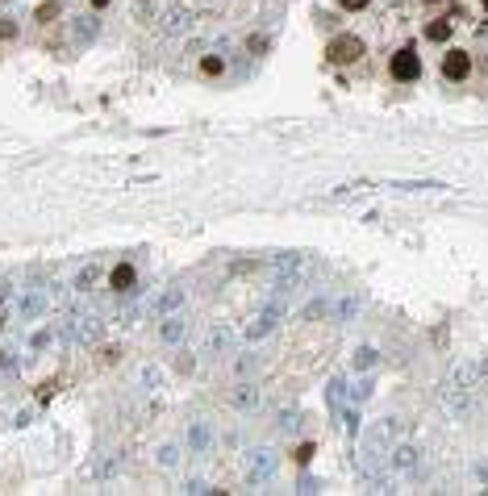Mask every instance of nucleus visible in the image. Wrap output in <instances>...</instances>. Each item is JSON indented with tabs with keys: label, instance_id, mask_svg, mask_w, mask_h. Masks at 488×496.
Here are the masks:
<instances>
[{
	"label": "nucleus",
	"instance_id": "nucleus-1",
	"mask_svg": "<svg viewBox=\"0 0 488 496\" xmlns=\"http://www.w3.org/2000/svg\"><path fill=\"white\" fill-rule=\"evenodd\" d=\"M439 405L451 421H463L472 409H476V388H459V383H443V392H439Z\"/></svg>",
	"mask_w": 488,
	"mask_h": 496
},
{
	"label": "nucleus",
	"instance_id": "nucleus-2",
	"mask_svg": "<svg viewBox=\"0 0 488 496\" xmlns=\"http://www.w3.org/2000/svg\"><path fill=\"white\" fill-rule=\"evenodd\" d=\"M309 259L305 255H297L292 263H284V267H276V296H292V292H301V284L309 280Z\"/></svg>",
	"mask_w": 488,
	"mask_h": 496
},
{
	"label": "nucleus",
	"instance_id": "nucleus-3",
	"mask_svg": "<svg viewBox=\"0 0 488 496\" xmlns=\"http://www.w3.org/2000/svg\"><path fill=\"white\" fill-rule=\"evenodd\" d=\"M184 305H188V292L180 288V284H172V288H163V292H154L146 305H142V313L146 317H167V313H184Z\"/></svg>",
	"mask_w": 488,
	"mask_h": 496
},
{
	"label": "nucleus",
	"instance_id": "nucleus-4",
	"mask_svg": "<svg viewBox=\"0 0 488 496\" xmlns=\"http://www.w3.org/2000/svg\"><path fill=\"white\" fill-rule=\"evenodd\" d=\"M280 317H284V296H271V305H267V309H259V313L251 317V325H246V342L267 338L271 329L280 325Z\"/></svg>",
	"mask_w": 488,
	"mask_h": 496
},
{
	"label": "nucleus",
	"instance_id": "nucleus-5",
	"mask_svg": "<svg viewBox=\"0 0 488 496\" xmlns=\"http://www.w3.org/2000/svg\"><path fill=\"white\" fill-rule=\"evenodd\" d=\"M276 467H280L276 451H271V447H255L246 455V484H267L271 475H276Z\"/></svg>",
	"mask_w": 488,
	"mask_h": 496
},
{
	"label": "nucleus",
	"instance_id": "nucleus-6",
	"mask_svg": "<svg viewBox=\"0 0 488 496\" xmlns=\"http://www.w3.org/2000/svg\"><path fill=\"white\" fill-rule=\"evenodd\" d=\"M388 75H393L397 84H413V80L421 75V59H417V50H413V46H401V50L393 54Z\"/></svg>",
	"mask_w": 488,
	"mask_h": 496
},
{
	"label": "nucleus",
	"instance_id": "nucleus-7",
	"mask_svg": "<svg viewBox=\"0 0 488 496\" xmlns=\"http://www.w3.org/2000/svg\"><path fill=\"white\" fill-rule=\"evenodd\" d=\"M159 34H163V38H184V34H192V13H188L184 5L163 9V17H159Z\"/></svg>",
	"mask_w": 488,
	"mask_h": 496
},
{
	"label": "nucleus",
	"instance_id": "nucleus-8",
	"mask_svg": "<svg viewBox=\"0 0 488 496\" xmlns=\"http://www.w3.org/2000/svg\"><path fill=\"white\" fill-rule=\"evenodd\" d=\"M325 59H330V63H355V59H363V42L355 38V34H338L330 46H325Z\"/></svg>",
	"mask_w": 488,
	"mask_h": 496
},
{
	"label": "nucleus",
	"instance_id": "nucleus-9",
	"mask_svg": "<svg viewBox=\"0 0 488 496\" xmlns=\"http://www.w3.org/2000/svg\"><path fill=\"white\" fill-rule=\"evenodd\" d=\"M100 334H104V321H100L96 313H75V317H71V338H75L80 346L100 342Z\"/></svg>",
	"mask_w": 488,
	"mask_h": 496
},
{
	"label": "nucleus",
	"instance_id": "nucleus-10",
	"mask_svg": "<svg viewBox=\"0 0 488 496\" xmlns=\"http://www.w3.org/2000/svg\"><path fill=\"white\" fill-rule=\"evenodd\" d=\"M50 300H54V296H50V284H34V288H25V296H21V309H17V313H21L25 321H38V317L50 309Z\"/></svg>",
	"mask_w": 488,
	"mask_h": 496
},
{
	"label": "nucleus",
	"instance_id": "nucleus-11",
	"mask_svg": "<svg viewBox=\"0 0 488 496\" xmlns=\"http://www.w3.org/2000/svg\"><path fill=\"white\" fill-rule=\"evenodd\" d=\"M205 351H209V355H230V351H234V329L222 325V321H213L209 334H205Z\"/></svg>",
	"mask_w": 488,
	"mask_h": 496
},
{
	"label": "nucleus",
	"instance_id": "nucleus-12",
	"mask_svg": "<svg viewBox=\"0 0 488 496\" xmlns=\"http://www.w3.org/2000/svg\"><path fill=\"white\" fill-rule=\"evenodd\" d=\"M159 338L167 342V346H180L188 338V321L184 313H167V317H159Z\"/></svg>",
	"mask_w": 488,
	"mask_h": 496
},
{
	"label": "nucleus",
	"instance_id": "nucleus-13",
	"mask_svg": "<svg viewBox=\"0 0 488 496\" xmlns=\"http://www.w3.org/2000/svg\"><path fill=\"white\" fill-rule=\"evenodd\" d=\"M188 451H192V455H209V451H213V429H209L205 417H196V421L188 425Z\"/></svg>",
	"mask_w": 488,
	"mask_h": 496
},
{
	"label": "nucleus",
	"instance_id": "nucleus-14",
	"mask_svg": "<svg viewBox=\"0 0 488 496\" xmlns=\"http://www.w3.org/2000/svg\"><path fill=\"white\" fill-rule=\"evenodd\" d=\"M467 71H472V54L467 50H447L443 54V75L447 80H467Z\"/></svg>",
	"mask_w": 488,
	"mask_h": 496
},
{
	"label": "nucleus",
	"instance_id": "nucleus-15",
	"mask_svg": "<svg viewBox=\"0 0 488 496\" xmlns=\"http://www.w3.org/2000/svg\"><path fill=\"white\" fill-rule=\"evenodd\" d=\"M388 463H393L397 471H405V475H409V471H417V463H421V451H417L413 442H397V447H393V455H388Z\"/></svg>",
	"mask_w": 488,
	"mask_h": 496
},
{
	"label": "nucleus",
	"instance_id": "nucleus-16",
	"mask_svg": "<svg viewBox=\"0 0 488 496\" xmlns=\"http://www.w3.org/2000/svg\"><path fill=\"white\" fill-rule=\"evenodd\" d=\"M230 405L238 409V413H251L255 405H259V383H251V379H242L238 388H234V397H230Z\"/></svg>",
	"mask_w": 488,
	"mask_h": 496
},
{
	"label": "nucleus",
	"instance_id": "nucleus-17",
	"mask_svg": "<svg viewBox=\"0 0 488 496\" xmlns=\"http://www.w3.org/2000/svg\"><path fill=\"white\" fill-rule=\"evenodd\" d=\"M134 280H138V271H134L130 263H117L113 271H108V288H113V292H130Z\"/></svg>",
	"mask_w": 488,
	"mask_h": 496
},
{
	"label": "nucleus",
	"instance_id": "nucleus-18",
	"mask_svg": "<svg viewBox=\"0 0 488 496\" xmlns=\"http://www.w3.org/2000/svg\"><path fill=\"white\" fill-rule=\"evenodd\" d=\"M476 379H480L476 363H455V367H451V375H447L443 383H459V388H476Z\"/></svg>",
	"mask_w": 488,
	"mask_h": 496
},
{
	"label": "nucleus",
	"instance_id": "nucleus-19",
	"mask_svg": "<svg viewBox=\"0 0 488 496\" xmlns=\"http://www.w3.org/2000/svg\"><path fill=\"white\" fill-rule=\"evenodd\" d=\"M393 188H401V192H447L451 184H443V180H397Z\"/></svg>",
	"mask_w": 488,
	"mask_h": 496
},
{
	"label": "nucleus",
	"instance_id": "nucleus-20",
	"mask_svg": "<svg viewBox=\"0 0 488 496\" xmlns=\"http://www.w3.org/2000/svg\"><path fill=\"white\" fill-rule=\"evenodd\" d=\"M96 280H100V263L92 259V263H84V267L75 271V292H92Z\"/></svg>",
	"mask_w": 488,
	"mask_h": 496
},
{
	"label": "nucleus",
	"instance_id": "nucleus-21",
	"mask_svg": "<svg viewBox=\"0 0 488 496\" xmlns=\"http://www.w3.org/2000/svg\"><path fill=\"white\" fill-rule=\"evenodd\" d=\"M375 363H380V351H375V346H359V351H355V359H351V367H355V371H371Z\"/></svg>",
	"mask_w": 488,
	"mask_h": 496
},
{
	"label": "nucleus",
	"instance_id": "nucleus-22",
	"mask_svg": "<svg viewBox=\"0 0 488 496\" xmlns=\"http://www.w3.org/2000/svg\"><path fill=\"white\" fill-rule=\"evenodd\" d=\"M138 383H142L146 392H159V388H163V371H159L154 363H146V367L138 371Z\"/></svg>",
	"mask_w": 488,
	"mask_h": 496
},
{
	"label": "nucleus",
	"instance_id": "nucleus-23",
	"mask_svg": "<svg viewBox=\"0 0 488 496\" xmlns=\"http://www.w3.org/2000/svg\"><path fill=\"white\" fill-rule=\"evenodd\" d=\"M96 29H100V21H96V17H80V21H75V42H92V38H96Z\"/></svg>",
	"mask_w": 488,
	"mask_h": 496
},
{
	"label": "nucleus",
	"instance_id": "nucleus-24",
	"mask_svg": "<svg viewBox=\"0 0 488 496\" xmlns=\"http://www.w3.org/2000/svg\"><path fill=\"white\" fill-rule=\"evenodd\" d=\"M355 313H359V296H342V300L334 305V317H338V321H355Z\"/></svg>",
	"mask_w": 488,
	"mask_h": 496
},
{
	"label": "nucleus",
	"instance_id": "nucleus-25",
	"mask_svg": "<svg viewBox=\"0 0 488 496\" xmlns=\"http://www.w3.org/2000/svg\"><path fill=\"white\" fill-rule=\"evenodd\" d=\"M426 38H430V42H447V38H451V21H447V17L430 21V25H426Z\"/></svg>",
	"mask_w": 488,
	"mask_h": 496
},
{
	"label": "nucleus",
	"instance_id": "nucleus-26",
	"mask_svg": "<svg viewBox=\"0 0 488 496\" xmlns=\"http://www.w3.org/2000/svg\"><path fill=\"white\" fill-rule=\"evenodd\" d=\"M180 463V447L176 442H163L159 447V467H176Z\"/></svg>",
	"mask_w": 488,
	"mask_h": 496
},
{
	"label": "nucleus",
	"instance_id": "nucleus-27",
	"mask_svg": "<svg viewBox=\"0 0 488 496\" xmlns=\"http://www.w3.org/2000/svg\"><path fill=\"white\" fill-rule=\"evenodd\" d=\"M359 192H367V184H363V180H355V184H342V188H334V192H330V200H351V196H359Z\"/></svg>",
	"mask_w": 488,
	"mask_h": 496
},
{
	"label": "nucleus",
	"instance_id": "nucleus-28",
	"mask_svg": "<svg viewBox=\"0 0 488 496\" xmlns=\"http://www.w3.org/2000/svg\"><path fill=\"white\" fill-rule=\"evenodd\" d=\"M280 429H284V434H297V429H301V409H284V413H280Z\"/></svg>",
	"mask_w": 488,
	"mask_h": 496
},
{
	"label": "nucleus",
	"instance_id": "nucleus-29",
	"mask_svg": "<svg viewBox=\"0 0 488 496\" xmlns=\"http://www.w3.org/2000/svg\"><path fill=\"white\" fill-rule=\"evenodd\" d=\"M371 388H375V383H371V375H363V379L355 383V388H351V401H355V405H363V401L371 397Z\"/></svg>",
	"mask_w": 488,
	"mask_h": 496
},
{
	"label": "nucleus",
	"instance_id": "nucleus-30",
	"mask_svg": "<svg viewBox=\"0 0 488 496\" xmlns=\"http://www.w3.org/2000/svg\"><path fill=\"white\" fill-rule=\"evenodd\" d=\"M50 342H54V329H38V334L30 338V351H46Z\"/></svg>",
	"mask_w": 488,
	"mask_h": 496
},
{
	"label": "nucleus",
	"instance_id": "nucleus-31",
	"mask_svg": "<svg viewBox=\"0 0 488 496\" xmlns=\"http://www.w3.org/2000/svg\"><path fill=\"white\" fill-rule=\"evenodd\" d=\"M17 29H21V25H17L13 17H0V42H9V38H17Z\"/></svg>",
	"mask_w": 488,
	"mask_h": 496
},
{
	"label": "nucleus",
	"instance_id": "nucleus-32",
	"mask_svg": "<svg viewBox=\"0 0 488 496\" xmlns=\"http://www.w3.org/2000/svg\"><path fill=\"white\" fill-rule=\"evenodd\" d=\"M317 317H325V300H309L305 305V321H317Z\"/></svg>",
	"mask_w": 488,
	"mask_h": 496
},
{
	"label": "nucleus",
	"instance_id": "nucleus-33",
	"mask_svg": "<svg viewBox=\"0 0 488 496\" xmlns=\"http://www.w3.org/2000/svg\"><path fill=\"white\" fill-rule=\"evenodd\" d=\"M342 429H347L351 438L359 434V413H355V409H347V413H342Z\"/></svg>",
	"mask_w": 488,
	"mask_h": 496
},
{
	"label": "nucleus",
	"instance_id": "nucleus-34",
	"mask_svg": "<svg viewBox=\"0 0 488 496\" xmlns=\"http://www.w3.org/2000/svg\"><path fill=\"white\" fill-rule=\"evenodd\" d=\"M192 367H196V359H192V355H184V351H180V355H176V371H180V375H188V371H192Z\"/></svg>",
	"mask_w": 488,
	"mask_h": 496
},
{
	"label": "nucleus",
	"instance_id": "nucleus-35",
	"mask_svg": "<svg viewBox=\"0 0 488 496\" xmlns=\"http://www.w3.org/2000/svg\"><path fill=\"white\" fill-rule=\"evenodd\" d=\"M184 492H188V496H200V492H217V488H209L205 480H188V484H184Z\"/></svg>",
	"mask_w": 488,
	"mask_h": 496
},
{
	"label": "nucleus",
	"instance_id": "nucleus-36",
	"mask_svg": "<svg viewBox=\"0 0 488 496\" xmlns=\"http://www.w3.org/2000/svg\"><path fill=\"white\" fill-rule=\"evenodd\" d=\"M200 67H205V75H217V71H226V63H222V59H217V54H209V59H205Z\"/></svg>",
	"mask_w": 488,
	"mask_h": 496
},
{
	"label": "nucleus",
	"instance_id": "nucleus-37",
	"mask_svg": "<svg viewBox=\"0 0 488 496\" xmlns=\"http://www.w3.org/2000/svg\"><path fill=\"white\" fill-rule=\"evenodd\" d=\"M117 471H121V455H113V459L100 463V475H117Z\"/></svg>",
	"mask_w": 488,
	"mask_h": 496
},
{
	"label": "nucleus",
	"instance_id": "nucleus-38",
	"mask_svg": "<svg viewBox=\"0 0 488 496\" xmlns=\"http://www.w3.org/2000/svg\"><path fill=\"white\" fill-rule=\"evenodd\" d=\"M342 388H347V379H330V405L342 401Z\"/></svg>",
	"mask_w": 488,
	"mask_h": 496
},
{
	"label": "nucleus",
	"instance_id": "nucleus-39",
	"mask_svg": "<svg viewBox=\"0 0 488 496\" xmlns=\"http://www.w3.org/2000/svg\"><path fill=\"white\" fill-rule=\"evenodd\" d=\"M234 367H238V375H251V371H255V355H242Z\"/></svg>",
	"mask_w": 488,
	"mask_h": 496
},
{
	"label": "nucleus",
	"instance_id": "nucleus-40",
	"mask_svg": "<svg viewBox=\"0 0 488 496\" xmlns=\"http://www.w3.org/2000/svg\"><path fill=\"white\" fill-rule=\"evenodd\" d=\"M50 17H59V5H42V9H38V21H42V25H46Z\"/></svg>",
	"mask_w": 488,
	"mask_h": 496
},
{
	"label": "nucleus",
	"instance_id": "nucleus-41",
	"mask_svg": "<svg viewBox=\"0 0 488 496\" xmlns=\"http://www.w3.org/2000/svg\"><path fill=\"white\" fill-rule=\"evenodd\" d=\"M338 5H342V9H351V13H359V9H367V5H371V0H338Z\"/></svg>",
	"mask_w": 488,
	"mask_h": 496
},
{
	"label": "nucleus",
	"instance_id": "nucleus-42",
	"mask_svg": "<svg viewBox=\"0 0 488 496\" xmlns=\"http://www.w3.org/2000/svg\"><path fill=\"white\" fill-rule=\"evenodd\" d=\"M313 455H317V451H313V447H309V442H305V447H301V451H297V463H301V467H305V463H309V459H313Z\"/></svg>",
	"mask_w": 488,
	"mask_h": 496
},
{
	"label": "nucleus",
	"instance_id": "nucleus-43",
	"mask_svg": "<svg viewBox=\"0 0 488 496\" xmlns=\"http://www.w3.org/2000/svg\"><path fill=\"white\" fill-rule=\"evenodd\" d=\"M317 488H321V484H317V480H309V475H301V484H297V492H317Z\"/></svg>",
	"mask_w": 488,
	"mask_h": 496
},
{
	"label": "nucleus",
	"instance_id": "nucleus-44",
	"mask_svg": "<svg viewBox=\"0 0 488 496\" xmlns=\"http://www.w3.org/2000/svg\"><path fill=\"white\" fill-rule=\"evenodd\" d=\"M476 480H480V484L488 488V459H484V463H476Z\"/></svg>",
	"mask_w": 488,
	"mask_h": 496
},
{
	"label": "nucleus",
	"instance_id": "nucleus-45",
	"mask_svg": "<svg viewBox=\"0 0 488 496\" xmlns=\"http://www.w3.org/2000/svg\"><path fill=\"white\" fill-rule=\"evenodd\" d=\"M9 296H13V284H0V305H9Z\"/></svg>",
	"mask_w": 488,
	"mask_h": 496
},
{
	"label": "nucleus",
	"instance_id": "nucleus-46",
	"mask_svg": "<svg viewBox=\"0 0 488 496\" xmlns=\"http://www.w3.org/2000/svg\"><path fill=\"white\" fill-rule=\"evenodd\" d=\"M476 371H480V375H484V379H488V355H484V359H480V363H476Z\"/></svg>",
	"mask_w": 488,
	"mask_h": 496
},
{
	"label": "nucleus",
	"instance_id": "nucleus-47",
	"mask_svg": "<svg viewBox=\"0 0 488 496\" xmlns=\"http://www.w3.org/2000/svg\"><path fill=\"white\" fill-rule=\"evenodd\" d=\"M104 5H108V0H92V9H104Z\"/></svg>",
	"mask_w": 488,
	"mask_h": 496
},
{
	"label": "nucleus",
	"instance_id": "nucleus-48",
	"mask_svg": "<svg viewBox=\"0 0 488 496\" xmlns=\"http://www.w3.org/2000/svg\"><path fill=\"white\" fill-rule=\"evenodd\" d=\"M0 329H5V317H0Z\"/></svg>",
	"mask_w": 488,
	"mask_h": 496
},
{
	"label": "nucleus",
	"instance_id": "nucleus-49",
	"mask_svg": "<svg viewBox=\"0 0 488 496\" xmlns=\"http://www.w3.org/2000/svg\"><path fill=\"white\" fill-rule=\"evenodd\" d=\"M484 9H488V0H484Z\"/></svg>",
	"mask_w": 488,
	"mask_h": 496
}]
</instances>
